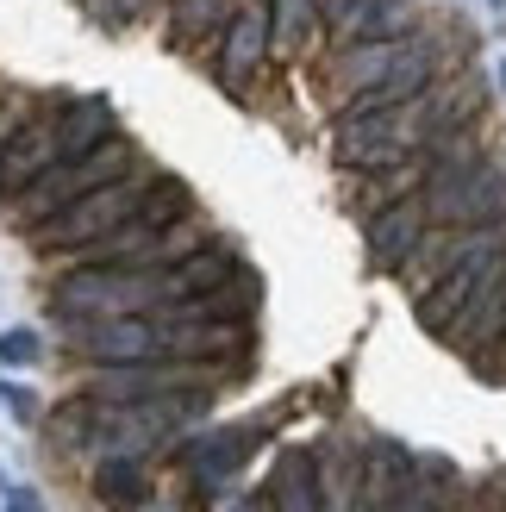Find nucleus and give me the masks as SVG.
Segmentation results:
<instances>
[{"label":"nucleus","instance_id":"obj_19","mask_svg":"<svg viewBox=\"0 0 506 512\" xmlns=\"http://www.w3.org/2000/svg\"><path fill=\"white\" fill-rule=\"evenodd\" d=\"M0 406H7L19 425H38V419H44V406H38V394H32V388H0Z\"/></svg>","mask_w":506,"mask_h":512},{"label":"nucleus","instance_id":"obj_23","mask_svg":"<svg viewBox=\"0 0 506 512\" xmlns=\"http://www.w3.org/2000/svg\"><path fill=\"white\" fill-rule=\"evenodd\" d=\"M144 512H194V506H188V500H150Z\"/></svg>","mask_w":506,"mask_h":512},{"label":"nucleus","instance_id":"obj_15","mask_svg":"<svg viewBox=\"0 0 506 512\" xmlns=\"http://www.w3.org/2000/svg\"><path fill=\"white\" fill-rule=\"evenodd\" d=\"M232 13H238V0H169V25H163V38H169L175 50H194V44L219 38Z\"/></svg>","mask_w":506,"mask_h":512},{"label":"nucleus","instance_id":"obj_27","mask_svg":"<svg viewBox=\"0 0 506 512\" xmlns=\"http://www.w3.org/2000/svg\"><path fill=\"white\" fill-rule=\"evenodd\" d=\"M494 7H506V0H494Z\"/></svg>","mask_w":506,"mask_h":512},{"label":"nucleus","instance_id":"obj_9","mask_svg":"<svg viewBox=\"0 0 506 512\" xmlns=\"http://www.w3.org/2000/svg\"><path fill=\"white\" fill-rule=\"evenodd\" d=\"M275 57V32H269V7H238L225 19V32L213 38V82L225 94H250V82L269 69Z\"/></svg>","mask_w":506,"mask_h":512},{"label":"nucleus","instance_id":"obj_1","mask_svg":"<svg viewBox=\"0 0 506 512\" xmlns=\"http://www.w3.org/2000/svg\"><path fill=\"white\" fill-rule=\"evenodd\" d=\"M463 50L444 32H413V38H375V44H344L325 57V94L332 107H394V100H413L438 82V75L457 69Z\"/></svg>","mask_w":506,"mask_h":512},{"label":"nucleus","instance_id":"obj_22","mask_svg":"<svg viewBox=\"0 0 506 512\" xmlns=\"http://www.w3.org/2000/svg\"><path fill=\"white\" fill-rule=\"evenodd\" d=\"M469 512H506V500H500V488H482L469 500Z\"/></svg>","mask_w":506,"mask_h":512},{"label":"nucleus","instance_id":"obj_16","mask_svg":"<svg viewBox=\"0 0 506 512\" xmlns=\"http://www.w3.org/2000/svg\"><path fill=\"white\" fill-rule=\"evenodd\" d=\"M269 7V32H275V50H288V57H307L325 32V13L319 0H263Z\"/></svg>","mask_w":506,"mask_h":512},{"label":"nucleus","instance_id":"obj_17","mask_svg":"<svg viewBox=\"0 0 506 512\" xmlns=\"http://www.w3.org/2000/svg\"><path fill=\"white\" fill-rule=\"evenodd\" d=\"M38 356H44V344H38L32 325H7V331H0V363H7V369H32Z\"/></svg>","mask_w":506,"mask_h":512},{"label":"nucleus","instance_id":"obj_8","mask_svg":"<svg viewBox=\"0 0 506 512\" xmlns=\"http://www.w3.org/2000/svg\"><path fill=\"white\" fill-rule=\"evenodd\" d=\"M500 256H506V225H494V232L475 244L469 256H457V263H450L425 294H413V313H419V325L432 331V338H444V331H450V319L469 306V294L488 281V269L500 263Z\"/></svg>","mask_w":506,"mask_h":512},{"label":"nucleus","instance_id":"obj_4","mask_svg":"<svg viewBox=\"0 0 506 512\" xmlns=\"http://www.w3.org/2000/svg\"><path fill=\"white\" fill-rule=\"evenodd\" d=\"M144 163V150L132 144V138H107L100 150H88V157H75V163H57V169H44L32 188H25L19 200H7V219H13V232H38V225L50 219V213H63L69 200H82V194H94V188H107V182H119L125 169H138Z\"/></svg>","mask_w":506,"mask_h":512},{"label":"nucleus","instance_id":"obj_11","mask_svg":"<svg viewBox=\"0 0 506 512\" xmlns=\"http://www.w3.org/2000/svg\"><path fill=\"white\" fill-rule=\"evenodd\" d=\"M432 232V213H425V194L388 200L382 213L363 219V244H369V269L375 275H400V263L419 250V238Z\"/></svg>","mask_w":506,"mask_h":512},{"label":"nucleus","instance_id":"obj_5","mask_svg":"<svg viewBox=\"0 0 506 512\" xmlns=\"http://www.w3.org/2000/svg\"><path fill=\"white\" fill-rule=\"evenodd\" d=\"M269 431H275L269 413L263 419H244V425H219V431H182L163 456L188 475V506H207L219 488H232L238 469L257 456V444L269 438Z\"/></svg>","mask_w":506,"mask_h":512},{"label":"nucleus","instance_id":"obj_6","mask_svg":"<svg viewBox=\"0 0 506 512\" xmlns=\"http://www.w3.org/2000/svg\"><path fill=\"white\" fill-rule=\"evenodd\" d=\"M419 194H425L432 225H500L506 219V163L494 150H482V157H469L457 169H438Z\"/></svg>","mask_w":506,"mask_h":512},{"label":"nucleus","instance_id":"obj_7","mask_svg":"<svg viewBox=\"0 0 506 512\" xmlns=\"http://www.w3.org/2000/svg\"><path fill=\"white\" fill-rule=\"evenodd\" d=\"M63 344L82 369L94 363H150L163 356V325L150 313H119V319H63Z\"/></svg>","mask_w":506,"mask_h":512},{"label":"nucleus","instance_id":"obj_24","mask_svg":"<svg viewBox=\"0 0 506 512\" xmlns=\"http://www.w3.org/2000/svg\"><path fill=\"white\" fill-rule=\"evenodd\" d=\"M344 7H350V0H319V13H325V25H332V19H338Z\"/></svg>","mask_w":506,"mask_h":512},{"label":"nucleus","instance_id":"obj_13","mask_svg":"<svg viewBox=\"0 0 506 512\" xmlns=\"http://www.w3.org/2000/svg\"><path fill=\"white\" fill-rule=\"evenodd\" d=\"M88 500L100 512H144L157 500V469H150V456H94Z\"/></svg>","mask_w":506,"mask_h":512},{"label":"nucleus","instance_id":"obj_3","mask_svg":"<svg viewBox=\"0 0 506 512\" xmlns=\"http://www.w3.org/2000/svg\"><path fill=\"white\" fill-rule=\"evenodd\" d=\"M169 269H119V263H75L50 288V319H119V313H163Z\"/></svg>","mask_w":506,"mask_h":512},{"label":"nucleus","instance_id":"obj_10","mask_svg":"<svg viewBox=\"0 0 506 512\" xmlns=\"http://www.w3.org/2000/svg\"><path fill=\"white\" fill-rule=\"evenodd\" d=\"M444 344L457 350V356H469L475 369H488L494 356L506 350V256L488 269V281L469 294V306L457 319H450V331H444Z\"/></svg>","mask_w":506,"mask_h":512},{"label":"nucleus","instance_id":"obj_26","mask_svg":"<svg viewBox=\"0 0 506 512\" xmlns=\"http://www.w3.org/2000/svg\"><path fill=\"white\" fill-rule=\"evenodd\" d=\"M457 512H469V494H463V506H457Z\"/></svg>","mask_w":506,"mask_h":512},{"label":"nucleus","instance_id":"obj_14","mask_svg":"<svg viewBox=\"0 0 506 512\" xmlns=\"http://www.w3.org/2000/svg\"><path fill=\"white\" fill-rule=\"evenodd\" d=\"M269 512H325V456H319V444H288L275 456Z\"/></svg>","mask_w":506,"mask_h":512},{"label":"nucleus","instance_id":"obj_18","mask_svg":"<svg viewBox=\"0 0 506 512\" xmlns=\"http://www.w3.org/2000/svg\"><path fill=\"white\" fill-rule=\"evenodd\" d=\"M82 7H88V19L100 25V32H125L132 19L150 13V0H82Z\"/></svg>","mask_w":506,"mask_h":512},{"label":"nucleus","instance_id":"obj_12","mask_svg":"<svg viewBox=\"0 0 506 512\" xmlns=\"http://www.w3.org/2000/svg\"><path fill=\"white\" fill-rule=\"evenodd\" d=\"M413 32H425L419 0H350V7L325 25L332 50H344V44H375V38H413Z\"/></svg>","mask_w":506,"mask_h":512},{"label":"nucleus","instance_id":"obj_25","mask_svg":"<svg viewBox=\"0 0 506 512\" xmlns=\"http://www.w3.org/2000/svg\"><path fill=\"white\" fill-rule=\"evenodd\" d=\"M500 94H506V63H500Z\"/></svg>","mask_w":506,"mask_h":512},{"label":"nucleus","instance_id":"obj_2","mask_svg":"<svg viewBox=\"0 0 506 512\" xmlns=\"http://www.w3.org/2000/svg\"><path fill=\"white\" fill-rule=\"evenodd\" d=\"M157 163H138V169H125L119 182H107V188H94V194H82V200H69L63 213H50L38 232H25L32 238V250L38 256H50V263H69L82 244H94V238H107V232H119V225H132L138 219V207L150 200V188H157Z\"/></svg>","mask_w":506,"mask_h":512},{"label":"nucleus","instance_id":"obj_20","mask_svg":"<svg viewBox=\"0 0 506 512\" xmlns=\"http://www.w3.org/2000/svg\"><path fill=\"white\" fill-rule=\"evenodd\" d=\"M7 512H50V506H44L38 488H13V494H7Z\"/></svg>","mask_w":506,"mask_h":512},{"label":"nucleus","instance_id":"obj_21","mask_svg":"<svg viewBox=\"0 0 506 512\" xmlns=\"http://www.w3.org/2000/svg\"><path fill=\"white\" fill-rule=\"evenodd\" d=\"M219 512H269V488H257V494H238V500H225Z\"/></svg>","mask_w":506,"mask_h":512}]
</instances>
